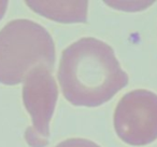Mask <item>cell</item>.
I'll use <instances>...</instances> for the list:
<instances>
[{
  "label": "cell",
  "mask_w": 157,
  "mask_h": 147,
  "mask_svg": "<svg viewBox=\"0 0 157 147\" xmlns=\"http://www.w3.org/2000/svg\"><path fill=\"white\" fill-rule=\"evenodd\" d=\"M58 80L63 96L72 105L97 107L127 86L128 75L109 44L85 37L63 50Z\"/></svg>",
  "instance_id": "obj_1"
},
{
  "label": "cell",
  "mask_w": 157,
  "mask_h": 147,
  "mask_svg": "<svg viewBox=\"0 0 157 147\" xmlns=\"http://www.w3.org/2000/svg\"><path fill=\"white\" fill-rule=\"evenodd\" d=\"M54 63V41L38 23L14 20L0 31V84L15 86L38 66L52 71Z\"/></svg>",
  "instance_id": "obj_2"
},
{
  "label": "cell",
  "mask_w": 157,
  "mask_h": 147,
  "mask_svg": "<svg viewBox=\"0 0 157 147\" xmlns=\"http://www.w3.org/2000/svg\"><path fill=\"white\" fill-rule=\"evenodd\" d=\"M40 15L60 23H85L87 1H26Z\"/></svg>",
  "instance_id": "obj_5"
},
{
  "label": "cell",
  "mask_w": 157,
  "mask_h": 147,
  "mask_svg": "<svg viewBox=\"0 0 157 147\" xmlns=\"http://www.w3.org/2000/svg\"><path fill=\"white\" fill-rule=\"evenodd\" d=\"M7 9H8V1H6V0H0V20L3 18Z\"/></svg>",
  "instance_id": "obj_7"
},
{
  "label": "cell",
  "mask_w": 157,
  "mask_h": 147,
  "mask_svg": "<svg viewBox=\"0 0 157 147\" xmlns=\"http://www.w3.org/2000/svg\"><path fill=\"white\" fill-rule=\"evenodd\" d=\"M55 147H100L96 143L92 142L86 138H68L63 142L59 143Z\"/></svg>",
  "instance_id": "obj_6"
},
{
  "label": "cell",
  "mask_w": 157,
  "mask_h": 147,
  "mask_svg": "<svg viewBox=\"0 0 157 147\" xmlns=\"http://www.w3.org/2000/svg\"><path fill=\"white\" fill-rule=\"evenodd\" d=\"M117 136L131 146H144L157 138V94L133 90L120 100L114 112Z\"/></svg>",
  "instance_id": "obj_4"
},
{
  "label": "cell",
  "mask_w": 157,
  "mask_h": 147,
  "mask_svg": "<svg viewBox=\"0 0 157 147\" xmlns=\"http://www.w3.org/2000/svg\"><path fill=\"white\" fill-rule=\"evenodd\" d=\"M57 97L58 88L52 71L45 66L30 70L23 86V102L33 121V127L25 132V140L30 147H44L48 144L50 122Z\"/></svg>",
  "instance_id": "obj_3"
}]
</instances>
